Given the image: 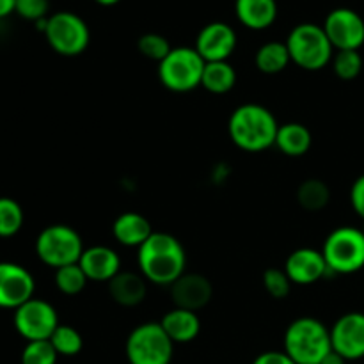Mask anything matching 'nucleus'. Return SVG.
I'll use <instances>...</instances> for the list:
<instances>
[{
  "mask_svg": "<svg viewBox=\"0 0 364 364\" xmlns=\"http://www.w3.org/2000/svg\"><path fill=\"white\" fill-rule=\"evenodd\" d=\"M171 297L176 308L199 311L212 301L213 288L201 274H183L171 284Z\"/></svg>",
  "mask_w": 364,
  "mask_h": 364,
  "instance_id": "obj_16",
  "label": "nucleus"
},
{
  "mask_svg": "<svg viewBox=\"0 0 364 364\" xmlns=\"http://www.w3.org/2000/svg\"><path fill=\"white\" fill-rule=\"evenodd\" d=\"M235 14L244 27L265 31L277 18L276 0H235Z\"/></svg>",
  "mask_w": 364,
  "mask_h": 364,
  "instance_id": "obj_18",
  "label": "nucleus"
},
{
  "mask_svg": "<svg viewBox=\"0 0 364 364\" xmlns=\"http://www.w3.org/2000/svg\"><path fill=\"white\" fill-rule=\"evenodd\" d=\"M205 66V59L194 46H176L159 63V78L173 92L194 91L201 85Z\"/></svg>",
  "mask_w": 364,
  "mask_h": 364,
  "instance_id": "obj_5",
  "label": "nucleus"
},
{
  "mask_svg": "<svg viewBox=\"0 0 364 364\" xmlns=\"http://www.w3.org/2000/svg\"><path fill=\"white\" fill-rule=\"evenodd\" d=\"M279 124L267 107L258 103H244L233 110L228 132L237 148L258 153L276 146Z\"/></svg>",
  "mask_w": 364,
  "mask_h": 364,
  "instance_id": "obj_2",
  "label": "nucleus"
},
{
  "mask_svg": "<svg viewBox=\"0 0 364 364\" xmlns=\"http://www.w3.org/2000/svg\"><path fill=\"white\" fill-rule=\"evenodd\" d=\"M43 34L50 48L64 57L80 55L91 41L87 23L78 14L70 13V11H59L48 16V23Z\"/></svg>",
  "mask_w": 364,
  "mask_h": 364,
  "instance_id": "obj_9",
  "label": "nucleus"
},
{
  "mask_svg": "<svg viewBox=\"0 0 364 364\" xmlns=\"http://www.w3.org/2000/svg\"><path fill=\"white\" fill-rule=\"evenodd\" d=\"M291 63L308 71H318L333 60L334 48L322 25L301 23L287 38Z\"/></svg>",
  "mask_w": 364,
  "mask_h": 364,
  "instance_id": "obj_4",
  "label": "nucleus"
},
{
  "mask_svg": "<svg viewBox=\"0 0 364 364\" xmlns=\"http://www.w3.org/2000/svg\"><path fill=\"white\" fill-rule=\"evenodd\" d=\"M313 144V135L308 127L301 123L279 124L276 146L287 156H302L309 151Z\"/></svg>",
  "mask_w": 364,
  "mask_h": 364,
  "instance_id": "obj_22",
  "label": "nucleus"
},
{
  "mask_svg": "<svg viewBox=\"0 0 364 364\" xmlns=\"http://www.w3.org/2000/svg\"><path fill=\"white\" fill-rule=\"evenodd\" d=\"M84 252V242L80 235L66 224H52L38 235L36 255L45 265L52 269L78 263Z\"/></svg>",
  "mask_w": 364,
  "mask_h": 364,
  "instance_id": "obj_7",
  "label": "nucleus"
},
{
  "mask_svg": "<svg viewBox=\"0 0 364 364\" xmlns=\"http://www.w3.org/2000/svg\"><path fill=\"white\" fill-rule=\"evenodd\" d=\"M194 48L205 63L228 60L237 48V32L224 21H212L199 31Z\"/></svg>",
  "mask_w": 364,
  "mask_h": 364,
  "instance_id": "obj_14",
  "label": "nucleus"
},
{
  "mask_svg": "<svg viewBox=\"0 0 364 364\" xmlns=\"http://www.w3.org/2000/svg\"><path fill=\"white\" fill-rule=\"evenodd\" d=\"M160 326L166 331L167 336L173 340V343H191L199 336L201 320L196 311L174 308L164 315V318L160 320Z\"/></svg>",
  "mask_w": 364,
  "mask_h": 364,
  "instance_id": "obj_20",
  "label": "nucleus"
},
{
  "mask_svg": "<svg viewBox=\"0 0 364 364\" xmlns=\"http://www.w3.org/2000/svg\"><path fill=\"white\" fill-rule=\"evenodd\" d=\"M13 323L18 334L27 341L50 340L60 326L55 308L50 302L34 297L14 309Z\"/></svg>",
  "mask_w": 364,
  "mask_h": 364,
  "instance_id": "obj_10",
  "label": "nucleus"
},
{
  "mask_svg": "<svg viewBox=\"0 0 364 364\" xmlns=\"http://www.w3.org/2000/svg\"><path fill=\"white\" fill-rule=\"evenodd\" d=\"M174 343L160 322H146L135 327L127 340V358L130 364H171Z\"/></svg>",
  "mask_w": 364,
  "mask_h": 364,
  "instance_id": "obj_8",
  "label": "nucleus"
},
{
  "mask_svg": "<svg viewBox=\"0 0 364 364\" xmlns=\"http://www.w3.org/2000/svg\"><path fill=\"white\" fill-rule=\"evenodd\" d=\"M59 354L50 340L27 341L21 352V364H55Z\"/></svg>",
  "mask_w": 364,
  "mask_h": 364,
  "instance_id": "obj_31",
  "label": "nucleus"
},
{
  "mask_svg": "<svg viewBox=\"0 0 364 364\" xmlns=\"http://www.w3.org/2000/svg\"><path fill=\"white\" fill-rule=\"evenodd\" d=\"M297 201L306 212H320L331 201V191L322 180L309 178L297 188Z\"/></svg>",
  "mask_w": 364,
  "mask_h": 364,
  "instance_id": "obj_25",
  "label": "nucleus"
},
{
  "mask_svg": "<svg viewBox=\"0 0 364 364\" xmlns=\"http://www.w3.org/2000/svg\"><path fill=\"white\" fill-rule=\"evenodd\" d=\"M87 276L78 263L60 267L55 270V287L64 295H78L87 284Z\"/></svg>",
  "mask_w": 364,
  "mask_h": 364,
  "instance_id": "obj_28",
  "label": "nucleus"
},
{
  "mask_svg": "<svg viewBox=\"0 0 364 364\" xmlns=\"http://www.w3.org/2000/svg\"><path fill=\"white\" fill-rule=\"evenodd\" d=\"M78 265L89 281H98V283H109L121 272L119 255L107 245H92L84 249Z\"/></svg>",
  "mask_w": 364,
  "mask_h": 364,
  "instance_id": "obj_17",
  "label": "nucleus"
},
{
  "mask_svg": "<svg viewBox=\"0 0 364 364\" xmlns=\"http://www.w3.org/2000/svg\"><path fill=\"white\" fill-rule=\"evenodd\" d=\"M252 364H295L291 361L290 355L287 352H279V350H269L259 354L258 358L252 361Z\"/></svg>",
  "mask_w": 364,
  "mask_h": 364,
  "instance_id": "obj_35",
  "label": "nucleus"
},
{
  "mask_svg": "<svg viewBox=\"0 0 364 364\" xmlns=\"http://www.w3.org/2000/svg\"><path fill=\"white\" fill-rule=\"evenodd\" d=\"M263 288H265L270 297L281 301V299H287L288 294H290L291 281L288 274L284 272V269L281 270L272 267V269H267L263 272Z\"/></svg>",
  "mask_w": 364,
  "mask_h": 364,
  "instance_id": "obj_32",
  "label": "nucleus"
},
{
  "mask_svg": "<svg viewBox=\"0 0 364 364\" xmlns=\"http://www.w3.org/2000/svg\"><path fill=\"white\" fill-rule=\"evenodd\" d=\"M50 9V0H16L14 13L28 21H39L46 18Z\"/></svg>",
  "mask_w": 364,
  "mask_h": 364,
  "instance_id": "obj_33",
  "label": "nucleus"
},
{
  "mask_svg": "<svg viewBox=\"0 0 364 364\" xmlns=\"http://www.w3.org/2000/svg\"><path fill=\"white\" fill-rule=\"evenodd\" d=\"M320 364H347V361H345V359L341 358V355L338 354V352L331 350L329 354H327L326 358L322 359V363H320Z\"/></svg>",
  "mask_w": 364,
  "mask_h": 364,
  "instance_id": "obj_37",
  "label": "nucleus"
},
{
  "mask_svg": "<svg viewBox=\"0 0 364 364\" xmlns=\"http://www.w3.org/2000/svg\"><path fill=\"white\" fill-rule=\"evenodd\" d=\"M112 235L124 247H141L153 235L151 224L137 212H124L114 220Z\"/></svg>",
  "mask_w": 364,
  "mask_h": 364,
  "instance_id": "obj_19",
  "label": "nucleus"
},
{
  "mask_svg": "<svg viewBox=\"0 0 364 364\" xmlns=\"http://www.w3.org/2000/svg\"><path fill=\"white\" fill-rule=\"evenodd\" d=\"M323 31L334 50H359L364 45V20L348 7H338L327 14Z\"/></svg>",
  "mask_w": 364,
  "mask_h": 364,
  "instance_id": "obj_11",
  "label": "nucleus"
},
{
  "mask_svg": "<svg viewBox=\"0 0 364 364\" xmlns=\"http://www.w3.org/2000/svg\"><path fill=\"white\" fill-rule=\"evenodd\" d=\"M331 343L345 361L364 358V313L352 311L336 320L331 327Z\"/></svg>",
  "mask_w": 364,
  "mask_h": 364,
  "instance_id": "obj_13",
  "label": "nucleus"
},
{
  "mask_svg": "<svg viewBox=\"0 0 364 364\" xmlns=\"http://www.w3.org/2000/svg\"><path fill=\"white\" fill-rule=\"evenodd\" d=\"M23 226V210L13 198H0V238L14 237Z\"/></svg>",
  "mask_w": 364,
  "mask_h": 364,
  "instance_id": "obj_26",
  "label": "nucleus"
},
{
  "mask_svg": "<svg viewBox=\"0 0 364 364\" xmlns=\"http://www.w3.org/2000/svg\"><path fill=\"white\" fill-rule=\"evenodd\" d=\"M363 231H364V228H363Z\"/></svg>",
  "mask_w": 364,
  "mask_h": 364,
  "instance_id": "obj_39",
  "label": "nucleus"
},
{
  "mask_svg": "<svg viewBox=\"0 0 364 364\" xmlns=\"http://www.w3.org/2000/svg\"><path fill=\"white\" fill-rule=\"evenodd\" d=\"M333 70L341 80H354L363 70V57L359 50H340L333 57Z\"/></svg>",
  "mask_w": 364,
  "mask_h": 364,
  "instance_id": "obj_29",
  "label": "nucleus"
},
{
  "mask_svg": "<svg viewBox=\"0 0 364 364\" xmlns=\"http://www.w3.org/2000/svg\"><path fill=\"white\" fill-rule=\"evenodd\" d=\"M36 283L25 267L0 262V308L18 309L34 297Z\"/></svg>",
  "mask_w": 364,
  "mask_h": 364,
  "instance_id": "obj_12",
  "label": "nucleus"
},
{
  "mask_svg": "<svg viewBox=\"0 0 364 364\" xmlns=\"http://www.w3.org/2000/svg\"><path fill=\"white\" fill-rule=\"evenodd\" d=\"M137 48L146 59L156 60V63H162L169 52L173 50V46L169 45L167 38H164L162 34H155V32H148V34L141 36L137 41Z\"/></svg>",
  "mask_w": 364,
  "mask_h": 364,
  "instance_id": "obj_30",
  "label": "nucleus"
},
{
  "mask_svg": "<svg viewBox=\"0 0 364 364\" xmlns=\"http://www.w3.org/2000/svg\"><path fill=\"white\" fill-rule=\"evenodd\" d=\"M14 7H16V0H0V18H6L14 13Z\"/></svg>",
  "mask_w": 364,
  "mask_h": 364,
  "instance_id": "obj_36",
  "label": "nucleus"
},
{
  "mask_svg": "<svg viewBox=\"0 0 364 364\" xmlns=\"http://www.w3.org/2000/svg\"><path fill=\"white\" fill-rule=\"evenodd\" d=\"M284 272L290 277L291 284L309 287V284L318 283L322 277H326L329 269H327L322 251L301 247L288 256L287 263H284Z\"/></svg>",
  "mask_w": 364,
  "mask_h": 364,
  "instance_id": "obj_15",
  "label": "nucleus"
},
{
  "mask_svg": "<svg viewBox=\"0 0 364 364\" xmlns=\"http://www.w3.org/2000/svg\"><path fill=\"white\" fill-rule=\"evenodd\" d=\"M256 68L265 75H277L287 70L291 63L290 52H288L287 43L269 41L262 45L256 52Z\"/></svg>",
  "mask_w": 364,
  "mask_h": 364,
  "instance_id": "obj_24",
  "label": "nucleus"
},
{
  "mask_svg": "<svg viewBox=\"0 0 364 364\" xmlns=\"http://www.w3.org/2000/svg\"><path fill=\"white\" fill-rule=\"evenodd\" d=\"M237 84V71L228 60L206 63L201 85L212 95H226Z\"/></svg>",
  "mask_w": 364,
  "mask_h": 364,
  "instance_id": "obj_23",
  "label": "nucleus"
},
{
  "mask_svg": "<svg viewBox=\"0 0 364 364\" xmlns=\"http://www.w3.org/2000/svg\"><path fill=\"white\" fill-rule=\"evenodd\" d=\"M327 269L333 274H354L364 267V231L341 226L326 238L322 247Z\"/></svg>",
  "mask_w": 364,
  "mask_h": 364,
  "instance_id": "obj_6",
  "label": "nucleus"
},
{
  "mask_svg": "<svg viewBox=\"0 0 364 364\" xmlns=\"http://www.w3.org/2000/svg\"><path fill=\"white\" fill-rule=\"evenodd\" d=\"M96 4H98V6H103V7H112V6H116V4H119L121 0H95Z\"/></svg>",
  "mask_w": 364,
  "mask_h": 364,
  "instance_id": "obj_38",
  "label": "nucleus"
},
{
  "mask_svg": "<svg viewBox=\"0 0 364 364\" xmlns=\"http://www.w3.org/2000/svg\"><path fill=\"white\" fill-rule=\"evenodd\" d=\"M109 294L114 302L124 308L141 304L148 294L146 279L135 272H119L109 281Z\"/></svg>",
  "mask_w": 364,
  "mask_h": 364,
  "instance_id": "obj_21",
  "label": "nucleus"
},
{
  "mask_svg": "<svg viewBox=\"0 0 364 364\" xmlns=\"http://www.w3.org/2000/svg\"><path fill=\"white\" fill-rule=\"evenodd\" d=\"M350 203L354 206L355 213L364 220V174L354 181L350 191Z\"/></svg>",
  "mask_w": 364,
  "mask_h": 364,
  "instance_id": "obj_34",
  "label": "nucleus"
},
{
  "mask_svg": "<svg viewBox=\"0 0 364 364\" xmlns=\"http://www.w3.org/2000/svg\"><path fill=\"white\" fill-rule=\"evenodd\" d=\"M137 262L146 281L159 287H171L185 274L187 255L176 237L153 231L151 237L139 247Z\"/></svg>",
  "mask_w": 364,
  "mask_h": 364,
  "instance_id": "obj_1",
  "label": "nucleus"
},
{
  "mask_svg": "<svg viewBox=\"0 0 364 364\" xmlns=\"http://www.w3.org/2000/svg\"><path fill=\"white\" fill-rule=\"evenodd\" d=\"M50 343L53 345L57 354L64 355V358H73V355L80 354L82 347H84V340H82L80 333L75 327L63 326V323L52 334Z\"/></svg>",
  "mask_w": 364,
  "mask_h": 364,
  "instance_id": "obj_27",
  "label": "nucleus"
},
{
  "mask_svg": "<svg viewBox=\"0 0 364 364\" xmlns=\"http://www.w3.org/2000/svg\"><path fill=\"white\" fill-rule=\"evenodd\" d=\"M331 350V329L311 316L294 320L284 333V352L295 364H320Z\"/></svg>",
  "mask_w": 364,
  "mask_h": 364,
  "instance_id": "obj_3",
  "label": "nucleus"
}]
</instances>
